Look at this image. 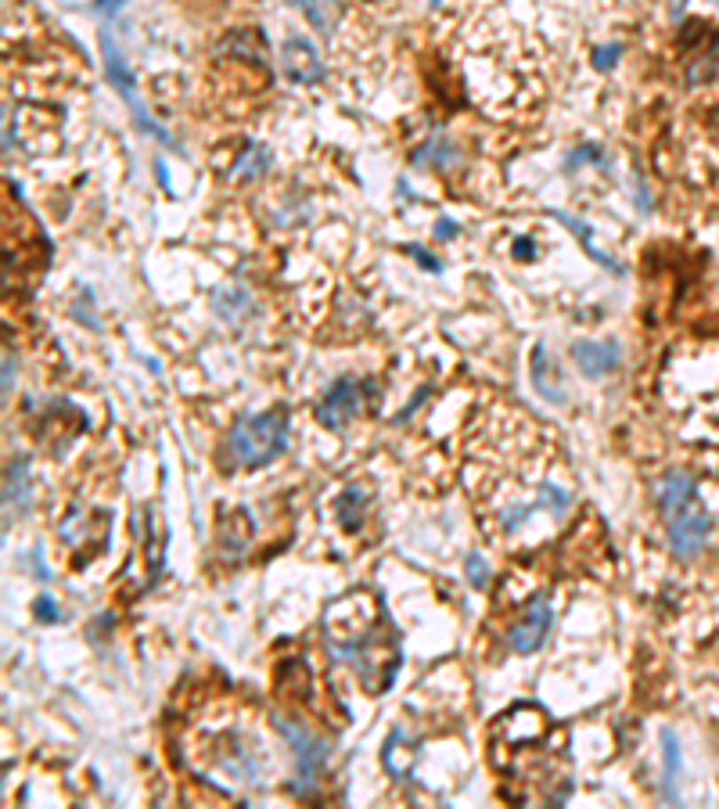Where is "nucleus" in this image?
Segmentation results:
<instances>
[{"instance_id":"f257e3e1","label":"nucleus","mask_w":719,"mask_h":809,"mask_svg":"<svg viewBox=\"0 0 719 809\" xmlns=\"http://www.w3.org/2000/svg\"><path fill=\"white\" fill-rule=\"evenodd\" d=\"M288 450V411H267V414H252L234 425L231 432V457L245 467H263L274 457Z\"/></svg>"},{"instance_id":"f03ea898","label":"nucleus","mask_w":719,"mask_h":809,"mask_svg":"<svg viewBox=\"0 0 719 809\" xmlns=\"http://www.w3.org/2000/svg\"><path fill=\"white\" fill-rule=\"evenodd\" d=\"M101 54H105V73H108V80H112V87L122 94V101L134 108V122L145 130V133H152L155 141H162L166 148H176L173 145V137L169 133L148 115V108L141 105V98H137V87H134V73L126 69V58H122V51H119V43H115V36H112V29H101Z\"/></svg>"},{"instance_id":"7ed1b4c3","label":"nucleus","mask_w":719,"mask_h":809,"mask_svg":"<svg viewBox=\"0 0 719 809\" xmlns=\"http://www.w3.org/2000/svg\"><path fill=\"white\" fill-rule=\"evenodd\" d=\"M274 727H277V734L288 741L292 745V752H295V763H299V781H302V788H313V781L320 777V770L328 766V756H332V749H328V741H320V737H313L302 723H295V719H285V716H274Z\"/></svg>"},{"instance_id":"20e7f679","label":"nucleus","mask_w":719,"mask_h":809,"mask_svg":"<svg viewBox=\"0 0 719 809\" xmlns=\"http://www.w3.org/2000/svg\"><path fill=\"white\" fill-rule=\"evenodd\" d=\"M666 522H669V544H673L676 558H694L705 547L708 532H712V518H708L705 507H698V500L691 507H684L680 514L666 518Z\"/></svg>"},{"instance_id":"39448f33","label":"nucleus","mask_w":719,"mask_h":809,"mask_svg":"<svg viewBox=\"0 0 719 809\" xmlns=\"http://www.w3.org/2000/svg\"><path fill=\"white\" fill-rule=\"evenodd\" d=\"M356 414H360V385H356V378H339L328 392H324V399L317 403V421L324 428H332V432L346 428Z\"/></svg>"},{"instance_id":"423d86ee","label":"nucleus","mask_w":719,"mask_h":809,"mask_svg":"<svg viewBox=\"0 0 719 809\" xmlns=\"http://www.w3.org/2000/svg\"><path fill=\"white\" fill-rule=\"evenodd\" d=\"M281 69L292 83H320L324 80V58L306 36H288L281 47Z\"/></svg>"},{"instance_id":"0eeeda50","label":"nucleus","mask_w":719,"mask_h":809,"mask_svg":"<svg viewBox=\"0 0 719 809\" xmlns=\"http://www.w3.org/2000/svg\"><path fill=\"white\" fill-rule=\"evenodd\" d=\"M547 630H551V604H547V597H536V601L529 604V612L521 616V623L511 626L507 644H511V651H518V655H533V651H540V644L547 640Z\"/></svg>"},{"instance_id":"6e6552de","label":"nucleus","mask_w":719,"mask_h":809,"mask_svg":"<svg viewBox=\"0 0 719 809\" xmlns=\"http://www.w3.org/2000/svg\"><path fill=\"white\" fill-rule=\"evenodd\" d=\"M694 500H698V486H694V479L687 475V471H680V467L666 471V475L655 483V504L662 507L666 518L680 514V511L691 507Z\"/></svg>"},{"instance_id":"1a4fd4ad","label":"nucleus","mask_w":719,"mask_h":809,"mask_svg":"<svg viewBox=\"0 0 719 809\" xmlns=\"http://www.w3.org/2000/svg\"><path fill=\"white\" fill-rule=\"evenodd\" d=\"M572 360H575V367L586 378H601V374L619 367L622 350H619V342H575L572 346Z\"/></svg>"},{"instance_id":"9d476101","label":"nucleus","mask_w":719,"mask_h":809,"mask_svg":"<svg viewBox=\"0 0 719 809\" xmlns=\"http://www.w3.org/2000/svg\"><path fill=\"white\" fill-rule=\"evenodd\" d=\"M533 389L551 399V403H565V385H561V374L554 367V360L547 357L543 346H533Z\"/></svg>"},{"instance_id":"9b49d317","label":"nucleus","mask_w":719,"mask_h":809,"mask_svg":"<svg viewBox=\"0 0 719 809\" xmlns=\"http://www.w3.org/2000/svg\"><path fill=\"white\" fill-rule=\"evenodd\" d=\"M4 504H8V511L15 507V514L29 511V460H26V457H15V460L8 464Z\"/></svg>"},{"instance_id":"f8f14e48","label":"nucleus","mask_w":719,"mask_h":809,"mask_svg":"<svg viewBox=\"0 0 719 809\" xmlns=\"http://www.w3.org/2000/svg\"><path fill=\"white\" fill-rule=\"evenodd\" d=\"M270 162H274V152L267 148V145H245V152H241V159L234 162V180H241V184H248V180H259L267 169H270Z\"/></svg>"},{"instance_id":"ddd939ff","label":"nucleus","mask_w":719,"mask_h":809,"mask_svg":"<svg viewBox=\"0 0 719 809\" xmlns=\"http://www.w3.org/2000/svg\"><path fill=\"white\" fill-rule=\"evenodd\" d=\"M676 777H680V741L666 727L662 730V798L676 802Z\"/></svg>"},{"instance_id":"4468645a","label":"nucleus","mask_w":719,"mask_h":809,"mask_svg":"<svg viewBox=\"0 0 719 809\" xmlns=\"http://www.w3.org/2000/svg\"><path fill=\"white\" fill-rule=\"evenodd\" d=\"M363 511H367V490L363 486H349L346 493H339L335 514H339V522H342L346 532H356L363 525Z\"/></svg>"},{"instance_id":"2eb2a0df","label":"nucleus","mask_w":719,"mask_h":809,"mask_svg":"<svg viewBox=\"0 0 719 809\" xmlns=\"http://www.w3.org/2000/svg\"><path fill=\"white\" fill-rule=\"evenodd\" d=\"M213 306L227 324H241L252 313V299L241 288H216L213 292Z\"/></svg>"},{"instance_id":"dca6fc26","label":"nucleus","mask_w":719,"mask_h":809,"mask_svg":"<svg viewBox=\"0 0 719 809\" xmlns=\"http://www.w3.org/2000/svg\"><path fill=\"white\" fill-rule=\"evenodd\" d=\"M453 162H457V148L446 137H432L414 152V166H421V169H446Z\"/></svg>"},{"instance_id":"f3484780","label":"nucleus","mask_w":719,"mask_h":809,"mask_svg":"<svg viewBox=\"0 0 719 809\" xmlns=\"http://www.w3.org/2000/svg\"><path fill=\"white\" fill-rule=\"evenodd\" d=\"M551 216H554L558 224H565V227H568V231L579 238V245H582L586 252H590V259H598L605 270H612V274H615V270H619V263H615V259H608V255H605V252L594 245V231H590V227H586L582 220H575V216H568V213H558V209H554Z\"/></svg>"},{"instance_id":"a211bd4d","label":"nucleus","mask_w":719,"mask_h":809,"mask_svg":"<svg viewBox=\"0 0 719 809\" xmlns=\"http://www.w3.org/2000/svg\"><path fill=\"white\" fill-rule=\"evenodd\" d=\"M295 4L302 8V15L309 19L313 29H320L324 36H332V29L339 22V4H335V0H295Z\"/></svg>"},{"instance_id":"6ab92c4d","label":"nucleus","mask_w":719,"mask_h":809,"mask_svg":"<svg viewBox=\"0 0 719 809\" xmlns=\"http://www.w3.org/2000/svg\"><path fill=\"white\" fill-rule=\"evenodd\" d=\"M568 504H572L568 490H561V486H551V483H547V486L536 493V504H533V507H547L551 514H558V518H561V514L568 511Z\"/></svg>"},{"instance_id":"aec40b11","label":"nucleus","mask_w":719,"mask_h":809,"mask_svg":"<svg viewBox=\"0 0 719 809\" xmlns=\"http://www.w3.org/2000/svg\"><path fill=\"white\" fill-rule=\"evenodd\" d=\"M465 572H468V583H472L475 590H486V583H489V569H486L482 554H468V558H465Z\"/></svg>"},{"instance_id":"412c9836","label":"nucleus","mask_w":719,"mask_h":809,"mask_svg":"<svg viewBox=\"0 0 719 809\" xmlns=\"http://www.w3.org/2000/svg\"><path fill=\"white\" fill-rule=\"evenodd\" d=\"M619 54H622V47H619V43L598 47V51H594V65H598V69H601V73H608V69H612V65H615V58H619Z\"/></svg>"},{"instance_id":"4be33fe9","label":"nucleus","mask_w":719,"mask_h":809,"mask_svg":"<svg viewBox=\"0 0 719 809\" xmlns=\"http://www.w3.org/2000/svg\"><path fill=\"white\" fill-rule=\"evenodd\" d=\"M36 619H40V623H58V619H61L54 597H40V601H36Z\"/></svg>"},{"instance_id":"5701e85b","label":"nucleus","mask_w":719,"mask_h":809,"mask_svg":"<svg viewBox=\"0 0 719 809\" xmlns=\"http://www.w3.org/2000/svg\"><path fill=\"white\" fill-rule=\"evenodd\" d=\"M575 162H601V166H605V159H601V152H598V148H582V152L568 155V166H575Z\"/></svg>"},{"instance_id":"b1692460","label":"nucleus","mask_w":719,"mask_h":809,"mask_svg":"<svg viewBox=\"0 0 719 809\" xmlns=\"http://www.w3.org/2000/svg\"><path fill=\"white\" fill-rule=\"evenodd\" d=\"M407 252H410V255H418V263H421L425 270H432V274H439V270H442V266H439V263H435V259H432L425 248H407Z\"/></svg>"},{"instance_id":"393cba45","label":"nucleus","mask_w":719,"mask_h":809,"mask_svg":"<svg viewBox=\"0 0 719 809\" xmlns=\"http://www.w3.org/2000/svg\"><path fill=\"white\" fill-rule=\"evenodd\" d=\"M122 4H126V0H98V12H101L105 19H112V15L122 12Z\"/></svg>"},{"instance_id":"a878e982","label":"nucleus","mask_w":719,"mask_h":809,"mask_svg":"<svg viewBox=\"0 0 719 809\" xmlns=\"http://www.w3.org/2000/svg\"><path fill=\"white\" fill-rule=\"evenodd\" d=\"M12 385H15V360L4 357V396H12Z\"/></svg>"},{"instance_id":"bb28decb","label":"nucleus","mask_w":719,"mask_h":809,"mask_svg":"<svg viewBox=\"0 0 719 809\" xmlns=\"http://www.w3.org/2000/svg\"><path fill=\"white\" fill-rule=\"evenodd\" d=\"M533 252H536V245H533L529 238H518V241H514V255H518V259H526V255H533Z\"/></svg>"},{"instance_id":"cd10ccee","label":"nucleus","mask_w":719,"mask_h":809,"mask_svg":"<svg viewBox=\"0 0 719 809\" xmlns=\"http://www.w3.org/2000/svg\"><path fill=\"white\" fill-rule=\"evenodd\" d=\"M435 234L446 241V238H453L457 234V224H449V220H439V227H435Z\"/></svg>"},{"instance_id":"c85d7f7f","label":"nucleus","mask_w":719,"mask_h":809,"mask_svg":"<svg viewBox=\"0 0 719 809\" xmlns=\"http://www.w3.org/2000/svg\"><path fill=\"white\" fill-rule=\"evenodd\" d=\"M684 4H687V0H669V12H673V19H676V15H684Z\"/></svg>"},{"instance_id":"c756f323","label":"nucleus","mask_w":719,"mask_h":809,"mask_svg":"<svg viewBox=\"0 0 719 809\" xmlns=\"http://www.w3.org/2000/svg\"><path fill=\"white\" fill-rule=\"evenodd\" d=\"M715 137H719V115H715Z\"/></svg>"},{"instance_id":"7c9ffc66","label":"nucleus","mask_w":719,"mask_h":809,"mask_svg":"<svg viewBox=\"0 0 719 809\" xmlns=\"http://www.w3.org/2000/svg\"><path fill=\"white\" fill-rule=\"evenodd\" d=\"M715 4H719V0H715Z\"/></svg>"}]
</instances>
